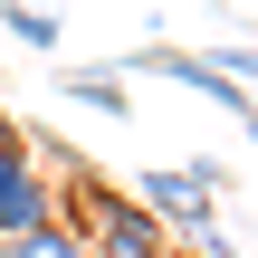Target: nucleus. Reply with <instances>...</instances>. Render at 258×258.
I'll return each mask as SVG.
<instances>
[{
  "instance_id": "6e6552de",
  "label": "nucleus",
  "mask_w": 258,
  "mask_h": 258,
  "mask_svg": "<svg viewBox=\"0 0 258 258\" xmlns=\"http://www.w3.org/2000/svg\"><path fill=\"white\" fill-rule=\"evenodd\" d=\"M239 124H249V144H258V105H249V115H239Z\"/></svg>"
},
{
  "instance_id": "423d86ee",
  "label": "nucleus",
  "mask_w": 258,
  "mask_h": 258,
  "mask_svg": "<svg viewBox=\"0 0 258 258\" xmlns=\"http://www.w3.org/2000/svg\"><path fill=\"white\" fill-rule=\"evenodd\" d=\"M67 96H86V105L124 115V67H77V77H67Z\"/></svg>"
},
{
  "instance_id": "f03ea898",
  "label": "nucleus",
  "mask_w": 258,
  "mask_h": 258,
  "mask_svg": "<svg viewBox=\"0 0 258 258\" xmlns=\"http://www.w3.org/2000/svg\"><path fill=\"white\" fill-rule=\"evenodd\" d=\"M211 191H220V163H191V172H144L134 182V201L182 239L191 258H220V211H211Z\"/></svg>"
},
{
  "instance_id": "39448f33",
  "label": "nucleus",
  "mask_w": 258,
  "mask_h": 258,
  "mask_svg": "<svg viewBox=\"0 0 258 258\" xmlns=\"http://www.w3.org/2000/svg\"><path fill=\"white\" fill-rule=\"evenodd\" d=\"M0 29H10V38H29L38 57L57 48V10H29V0H0Z\"/></svg>"
},
{
  "instance_id": "20e7f679",
  "label": "nucleus",
  "mask_w": 258,
  "mask_h": 258,
  "mask_svg": "<svg viewBox=\"0 0 258 258\" xmlns=\"http://www.w3.org/2000/svg\"><path fill=\"white\" fill-rule=\"evenodd\" d=\"M0 258H96L67 220H48V230H19V239H0Z\"/></svg>"
},
{
  "instance_id": "0eeeda50",
  "label": "nucleus",
  "mask_w": 258,
  "mask_h": 258,
  "mask_svg": "<svg viewBox=\"0 0 258 258\" xmlns=\"http://www.w3.org/2000/svg\"><path fill=\"white\" fill-rule=\"evenodd\" d=\"M211 67H220L230 86H258V48H211Z\"/></svg>"
},
{
  "instance_id": "7ed1b4c3",
  "label": "nucleus",
  "mask_w": 258,
  "mask_h": 258,
  "mask_svg": "<svg viewBox=\"0 0 258 258\" xmlns=\"http://www.w3.org/2000/svg\"><path fill=\"white\" fill-rule=\"evenodd\" d=\"M48 220H57L48 144H29V134L0 115V239H19V230H48Z\"/></svg>"
},
{
  "instance_id": "f257e3e1",
  "label": "nucleus",
  "mask_w": 258,
  "mask_h": 258,
  "mask_svg": "<svg viewBox=\"0 0 258 258\" xmlns=\"http://www.w3.org/2000/svg\"><path fill=\"white\" fill-rule=\"evenodd\" d=\"M67 211H77L67 230H77L96 258H182V239H172L134 191H105L96 172H77V182H67Z\"/></svg>"
}]
</instances>
